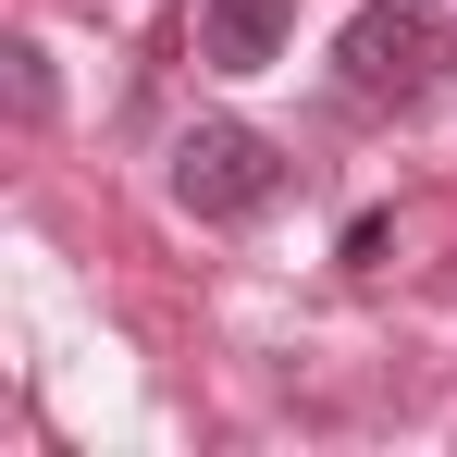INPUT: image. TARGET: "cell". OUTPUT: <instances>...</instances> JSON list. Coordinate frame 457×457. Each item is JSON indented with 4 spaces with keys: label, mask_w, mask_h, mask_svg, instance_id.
<instances>
[{
    "label": "cell",
    "mask_w": 457,
    "mask_h": 457,
    "mask_svg": "<svg viewBox=\"0 0 457 457\" xmlns=\"http://www.w3.org/2000/svg\"><path fill=\"white\" fill-rule=\"evenodd\" d=\"M334 75H346L359 112H408V99H433V75H445V37H433L420 0H359L346 37H334Z\"/></svg>",
    "instance_id": "1"
},
{
    "label": "cell",
    "mask_w": 457,
    "mask_h": 457,
    "mask_svg": "<svg viewBox=\"0 0 457 457\" xmlns=\"http://www.w3.org/2000/svg\"><path fill=\"white\" fill-rule=\"evenodd\" d=\"M0 62H12V112H25V124H50V50H37V37H12Z\"/></svg>",
    "instance_id": "4"
},
{
    "label": "cell",
    "mask_w": 457,
    "mask_h": 457,
    "mask_svg": "<svg viewBox=\"0 0 457 457\" xmlns=\"http://www.w3.org/2000/svg\"><path fill=\"white\" fill-rule=\"evenodd\" d=\"M272 186H285V149H272L260 124H223V112H211V124L173 137V211H186V223H247Z\"/></svg>",
    "instance_id": "2"
},
{
    "label": "cell",
    "mask_w": 457,
    "mask_h": 457,
    "mask_svg": "<svg viewBox=\"0 0 457 457\" xmlns=\"http://www.w3.org/2000/svg\"><path fill=\"white\" fill-rule=\"evenodd\" d=\"M297 37V0H198V50L211 75H272Z\"/></svg>",
    "instance_id": "3"
}]
</instances>
